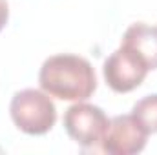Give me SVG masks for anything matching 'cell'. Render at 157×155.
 Masks as SVG:
<instances>
[{
  "instance_id": "1",
  "label": "cell",
  "mask_w": 157,
  "mask_h": 155,
  "mask_svg": "<svg viewBox=\"0 0 157 155\" xmlns=\"http://www.w3.org/2000/svg\"><path fill=\"white\" fill-rule=\"evenodd\" d=\"M39 84L49 97L80 102L90 99L97 89V75L84 57L60 53L44 60L39 71Z\"/></svg>"
},
{
  "instance_id": "2",
  "label": "cell",
  "mask_w": 157,
  "mask_h": 155,
  "mask_svg": "<svg viewBox=\"0 0 157 155\" xmlns=\"http://www.w3.org/2000/svg\"><path fill=\"white\" fill-rule=\"evenodd\" d=\"M9 115L22 133L46 135L57 122V108L46 91L26 88L13 95Z\"/></svg>"
},
{
  "instance_id": "3",
  "label": "cell",
  "mask_w": 157,
  "mask_h": 155,
  "mask_svg": "<svg viewBox=\"0 0 157 155\" xmlns=\"http://www.w3.org/2000/svg\"><path fill=\"white\" fill-rule=\"evenodd\" d=\"M110 124L106 113L90 102H75L64 113V130L66 133L82 148H91L101 144L104 131Z\"/></svg>"
},
{
  "instance_id": "4",
  "label": "cell",
  "mask_w": 157,
  "mask_h": 155,
  "mask_svg": "<svg viewBox=\"0 0 157 155\" xmlns=\"http://www.w3.org/2000/svg\"><path fill=\"white\" fill-rule=\"evenodd\" d=\"M148 133L132 115H117L110 119V124L101 141L102 152L110 155H135L146 146Z\"/></svg>"
},
{
  "instance_id": "5",
  "label": "cell",
  "mask_w": 157,
  "mask_h": 155,
  "mask_svg": "<svg viewBox=\"0 0 157 155\" xmlns=\"http://www.w3.org/2000/svg\"><path fill=\"white\" fill-rule=\"evenodd\" d=\"M148 68L126 47H117L102 66V75L106 84L115 93H130L143 84L148 75Z\"/></svg>"
},
{
  "instance_id": "6",
  "label": "cell",
  "mask_w": 157,
  "mask_h": 155,
  "mask_svg": "<svg viewBox=\"0 0 157 155\" xmlns=\"http://www.w3.org/2000/svg\"><path fill=\"white\" fill-rule=\"evenodd\" d=\"M121 46L132 51L150 71L157 70V24H132L124 31Z\"/></svg>"
},
{
  "instance_id": "7",
  "label": "cell",
  "mask_w": 157,
  "mask_h": 155,
  "mask_svg": "<svg viewBox=\"0 0 157 155\" xmlns=\"http://www.w3.org/2000/svg\"><path fill=\"white\" fill-rule=\"evenodd\" d=\"M132 115L139 120L148 135L157 133V93L146 95L137 100L132 108Z\"/></svg>"
},
{
  "instance_id": "8",
  "label": "cell",
  "mask_w": 157,
  "mask_h": 155,
  "mask_svg": "<svg viewBox=\"0 0 157 155\" xmlns=\"http://www.w3.org/2000/svg\"><path fill=\"white\" fill-rule=\"evenodd\" d=\"M7 20H9V4L7 0H0V31L6 28Z\"/></svg>"
}]
</instances>
